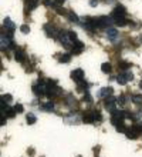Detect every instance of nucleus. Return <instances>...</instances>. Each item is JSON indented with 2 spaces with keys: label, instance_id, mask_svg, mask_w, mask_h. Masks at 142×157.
<instances>
[{
  "label": "nucleus",
  "instance_id": "nucleus-1",
  "mask_svg": "<svg viewBox=\"0 0 142 157\" xmlns=\"http://www.w3.org/2000/svg\"><path fill=\"white\" fill-rule=\"evenodd\" d=\"M125 16H127V9L122 4H118L111 13V17H125Z\"/></svg>",
  "mask_w": 142,
  "mask_h": 157
},
{
  "label": "nucleus",
  "instance_id": "nucleus-2",
  "mask_svg": "<svg viewBox=\"0 0 142 157\" xmlns=\"http://www.w3.org/2000/svg\"><path fill=\"white\" fill-rule=\"evenodd\" d=\"M58 39H60V42L63 43V46H66V47H68V46L71 45V39H70V36H68V32H60Z\"/></svg>",
  "mask_w": 142,
  "mask_h": 157
},
{
  "label": "nucleus",
  "instance_id": "nucleus-3",
  "mask_svg": "<svg viewBox=\"0 0 142 157\" xmlns=\"http://www.w3.org/2000/svg\"><path fill=\"white\" fill-rule=\"evenodd\" d=\"M71 78H73L76 83L83 81V78H84V71H83L81 69H77V70H74V71L71 73Z\"/></svg>",
  "mask_w": 142,
  "mask_h": 157
},
{
  "label": "nucleus",
  "instance_id": "nucleus-4",
  "mask_svg": "<svg viewBox=\"0 0 142 157\" xmlns=\"http://www.w3.org/2000/svg\"><path fill=\"white\" fill-rule=\"evenodd\" d=\"M115 103H117V100H115L114 97H105V103H104V106H105V109H107V110H109V112L112 113L114 110H115Z\"/></svg>",
  "mask_w": 142,
  "mask_h": 157
},
{
  "label": "nucleus",
  "instance_id": "nucleus-5",
  "mask_svg": "<svg viewBox=\"0 0 142 157\" xmlns=\"http://www.w3.org/2000/svg\"><path fill=\"white\" fill-rule=\"evenodd\" d=\"M98 29H104V27H108L109 24L112 23V17H107V16H102V17H99L98 19Z\"/></svg>",
  "mask_w": 142,
  "mask_h": 157
},
{
  "label": "nucleus",
  "instance_id": "nucleus-6",
  "mask_svg": "<svg viewBox=\"0 0 142 157\" xmlns=\"http://www.w3.org/2000/svg\"><path fill=\"white\" fill-rule=\"evenodd\" d=\"M33 91L36 96H43V94H45V86L44 84H34L33 86Z\"/></svg>",
  "mask_w": 142,
  "mask_h": 157
},
{
  "label": "nucleus",
  "instance_id": "nucleus-7",
  "mask_svg": "<svg viewBox=\"0 0 142 157\" xmlns=\"http://www.w3.org/2000/svg\"><path fill=\"white\" fill-rule=\"evenodd\" d=\"M44 30H45V33H47L48 37H55V34H57V29H55L54 26H51V24H45Z\"/></svg>",
  "mask_w": 142,
  "mask_h": 157
},
{
  "label": "nucleus",
  "instance_id": "nucleus-8",
  "mask_svg": "<svg viewBox=\"0 0 142 157\" xmlns=\"http://www.w3.org/2000/svg\"><path fill=\"white\" fill-rule=\"evenodd\" d=\"M83 122H84V123H94L95 119H94L92 112H84V114H83Z\"/></svg>",
  "mask_w": 142,
  "mask_h": 157
},
{
  "label": "nucleus",
  "instance_id": "nucleus-9",
  "mask_svg": "<svg viewBox=\"0 0 142 157\" xmlns=\"http://www.w3.org/2000/svg\"><path fill=\"white\" fill-rule=\"evenodd\" d=\"M24 57H26L24 52L20 50V49H16V52H14V59H16L17 62H20V63H24Z\"/></svg>",
  "mask_w": 142,
  "mask_h": 157
},
{
  "label": "nucleus",
  "instance_id": "nucleus-10",
  "mask_svg": "<svg viewBox=\"0 0 142 157\" xmlns=\"http://www.w3.org/2000/svg\"><path fill=\"white\" fill-rule=\"evenodd\" d=\"M84 50V45L81 43V42H76L74 46H73V53L74 54H78V53H81Z\"/></svg>",
  "mask_w": 142,
  "mask_h": 157
},
{
  "label": "nucleus",
  "instance_id": "nucleus-11",
  "mask_svg": "<svg viewBox=\"0 0 142 157\" xmlns=\"http://www.w3.org/2000/svg\"><path fill=\"white\" fill-rule=\"evenodd\" d=\"M117 36H118V32H117L115 29H111V27L107 29V37H108L109 40H115Z\"/></svg>",
  "mask_w": 142,
  "mask_h": 157
},
{
  "label": "nucleus",
  "instance_id": "nucleus-12",
  "mask_svg": "<svg viewBox=\"0 0 142 157\" xmlns=\"http://www.w3.org/2000/svg\"><path fill=\"white\" fill-rule=\"evenodd\" d=\"M112 20L115 22V24H117V26H121V27L128 24V20H127L125 17H112Z\"/></svg>",
  "mask_w": 142,
  "mask_h": 157
},
{
  "label": "nucleus",
  "instance_id": "nucleus-13",
  "mask_svg": "<svg viewBox=\"0 0 142 157\" xmlns=\"http://www.w3.org/2000/svg\"><path fill=\"white\" fill-rule=\"evenodd\" d=\"M112 91H114L112 87H104V89H101V91H99V96H101V97H108V96L112 94Z\"/></svg>",
  "mask_w": 142,
  "mask_h": 157
},
{
  "label": "nucleus",
  "instance_id": "nucleus-14",
  "mask_svg": "<svg viewBox=\"0 0 142 157\" xmlns=\"http://www.w3.org/2000/svg\"><path fill=\"white\" fill-rule=\"evenodd\" d=\"M77 84H78V86H77V90H78V91H85V93H87L88 91V84H87V81H85V80H83V81H80V83H77Z\"/></svg>",
  "mask_w": 142,
  "mask_h": 157
},
{
  "label": "nucleus",
  "instance_id": "nucleus-15",
  "mask_svg": "<svg viewBox=\"0 0 142 157\" xmlns=\"http://www.w3.org/2000/svg\"><path fill=\"white\" fill-rule=\"evenodd\" d=\"M67 17H68V20H70L71 23H78V20H80V19H78V16H77L74 11H68Z\"/></svg>",
  "mask_w": 142,
  "mask_h": 157
},
{
  "label": "nucleus",
  "instance_id": "nucleus-16",
  "mask_svg": "<svg viewBox=\"0 0 142 157\" xmlns=\"http://www.w3.org/2000/svg\"><path fill=\"white\" fill-rule=\"evenodd\" d=\"M117 81H118V84H121V86H124V84H127V81H128V78H127V76H125V73H122V74H120V76L117 77Z\"/></svg>",
  "mask_w": 142,
  "mask_h": 157
},
{
  "label": "nucleus",
  "instance_id": "nucleus-17",
  "mask_svg": "<svg viewBox=\"0 0 142 157\" xmlns=\"http://www.w3.org/2000/svg\"><path fill=\"white\" fill-rule=\"evenodd\" d=\"M26 120H27V123L29 124H34L36 122H37V117L34 116L33 113H29V114H27V117H26Z\"/></svg>",
  "mask_w": 142,
  "mask_h": 157
},
{
  "label": "nucleus",
  "instance_id": "nucleus-18",
  "mask_svg": "<svg viewBox=\"0 0 142 157\" xmlns=\"http://www.w3.org/2000/svg\"><path fill=\"white\" fill-rule=\"evenodd\" d=\"M3 24H4V26H6L9 30H11V32L14 30V24L11 23V20L9 19V17H6V19H4V23H3Z\"/></svg>",
  "mask_w": 142,
  "mask_h": 157
},
{
  "label": "nucleus",
  "instance_id": "nucleus-19",
  "mask_svg": "<svg viewBox=\"0 0 142 157\" xmlns=\"http://www.w3.org/2000/svg\"><path fill=\"white\" fill-rule=\"evenodd\" d=\"M71 60V54L70 53H64V54H61V57H60V62L61 63H68Z\"/></svg>",
  "mask_w": 142,
  "mask_h": 157
},
{
  "label": "nucleus",
  "instance_id": "nucleus-20",
  "mask_svg": "<svg viewBox=\"0 0 142 157\" xmlns=\"http://www.w3.org/2000/svg\"><path fill=\"white\" fill-rule=\"evenodd\" d=\"M101 70H102V73H111L112 67H111V64H109V63H102Z\"/></svg>",
  "mask_w": 142,
  "mask_h": 157
},
{
  "label": "nucleus",
  "instance_id": "nucleus-21",
  "mask_svg": "<svg viewBox=\"0 0 142 157\" xmlns=\"http://www.w3.org/2000/svg\"><path fill=\"white\" fill-rule=\"evenodd\" d=\"M41 107H43L44 110H48V112H51V110L54 109V103H53V101H48V103H45V104H43Z\"/></svg>",
  "mask_w": 142,
  "mask_h": 157
},
{
  "label": "nucleus",
  "instance_id": "nucleus-22",
  "mask_svg": "<svg viewBox=\"0 0 142 157\" xmlns=\"http://www.w3.org/2000/svg\"><path fill=\"white\" fill-rule=\"evenodd\" d=\"M132 101H134L135 104H141L142 103V94H135V96H132Z\"/></svg>",
  "mask_w": 142,
  "mask_h": 157
},
{
  "label": "nucleus",
  "instance_id": "nucleus-23",
  "mask_svg": "<svg viewBox=\"0 0 142 157\" xmlns=\"http://www.w3.org/2000/svg\"><path fill=\"white\" fill-rule=\"evenodd\" d=\"M138 136H139V134H136V133H135L134 130H127V137H128V139H132V140H135V139H136Z\"/></svg>",
  "mask_w": 142,
  "mask_h": 157
},
{
  "label": "nucleus",
  "instance_id": "nucleus-24",
  "mask_svg": "<svg viewBox=\"0 0 142 157\" xmlns=\"http://www.w3.org/2000/svg\"><path fill=\"white\" fill-rule=\"evenodd\" d=\"M118 66H120L122 70H128V69L131 67V63H128V62H121V63H118Z\"/></svg>",
  "mask_w": 142,
  "mask_h": 157
},
{
  "label": "nucleus",
  "instance_id": "nucleus-25",
  "mask_svg": "<svg viewBox=\"0 0 142 157\" xmlns=\"http://www.w3.org/2000/svg\"><path fill=\"white\" fill-rule=\"evenodd\" d=\"M115 129H117L118 132H125V133H127V129H125V126H124V122H120V123L115 126Z\"/></svg>",
  "mask_w": 142,
  "mask_h": 157
},
{
  "label": "nucleus",
  "instance_id": "nucleus-26",
  "mask_svg": "<svg viewBox=\"0 0 142 157\" xmlns=\"http://www.w3.org/2000/svg\"><path fill=\"white\" fill-rule=\"evenodd\" d=\"M54 7H55V11H57L58 14H68L64 7H60V6H54Z\"/></svg>",
  "mask_w": 142,
  "mask_h": 157
},
{
  "label": "nucleus",
  "instance_id": "nucleus-27",
  "mask_svg": "<svg viewBox=\"0 0 142 157\" xmlns=\"http://www.w3.org/2000/svg\"><path fill=\"white\" fill-rule=\"evenodd\" d=\"M92 114H94V119H95V120H98V122H101V120H102V116H101V113H99L98 110H94V112H92Z\"/></svg>",
  "mask_w": 142,
  "mask_h": 157
},
{
  "label": "nucleus",
  "instance_id": "nucleus-28",
  "mask_svg": "<svg viewBox=\"0 0 142 157\" xmlns=\"http://www.w3.org/2000/svg\"><path fill=\"white\" fill-rule=\"evenodd\" d=\"M20 32H22V33H24V34H27L29 32H30V27H29L27 24H23L22 27H20Z\"/></svg>",
  "mask_w": 142,
  "mask_h": 157
},
{
  "label": "nucleus",
  "instance_id": "nucleus-29",
  "mask_svg": "<svg viewBox=\"0 0 142 157\" xmlns=\"http://www.w3.org/2000/svg\"><path fill=\"white\" fill-rule=\"evenodd\" d=\"M83 100L85 101V103H92V97L90 96V93H88V91L84 94V99H83Z\"/></svg>",
  "mask_w": 142,
  "mask_h": 157
},
{
  "label": "nucleus",
  "instance_id": "nucleus-30",
  "mask_svg": "<svg viewBox=\"0 0 142 157\" xmlns=\"http://www.w3.org/2000/svg\"><path fill=\"white\" fill-rule=\"evenodd\" d=\"M13 109L16 110V113H23V112H24V107H23L22 104H16Z\"/></svg>",
  "mask_w": 142,
  "mask_h": 157
},
{
  "label": "nucleus",
  "instance_id": "nucleus-31",
  "mask_svg": "<svg viewBox=\"0 0 142 157\" xmlns=\"http://www.w3.org/2000/svg\"><path fill=\"white\" fill-rule=\"evenodd\" d=\"M7 117H14V114H16V110L14 109H7V113H4Z\"/></svg>",
  "mask_w": 142,
  "mask_h": 157
},
{
  "label": "nucleus",
  "instance_id": "nucleus-32",
  "mask_svg": "<svg viewBox=\"0 0 142 157\" xmlns=\"http://www.w3.org/2000/svg\"><path fill=\"white\" fill-rule=\"evenodd\" d=\"M68 36H70L71 42H77V33L76 32H68Z\"/></svg>",
  "mask_w": 142,
  "mask_h": 157
},
{
  "label": "nucleus",
  "instance_id": "nucleus-33",
  "mask_svg": "<svg viewBox=\"0 0 142 157\" xmlns=\"http://www.w3.org/2000/svg\"><path fill=\"white\" fill-rule=\"evenodd\" d=\"M117 103H120V104H125V96H124V94H121L120 97L117 99Z\"/></svg>",
  "mask_w": 142,
  "mask_h": 157
},
{
  "label": "nucleus",
  "instance_id": "nucleus-34",
  "mask_svg": "<svg viewBox=\"0 0 142 157\" xmlns=\"http://www.w3.org/2000/svg\"><path fill=\"white\" fill-rule=\"evenodd\" d=\"M36 7H37V1H36V0H30L29 9H36Z\"/></svg>",
  "mask_w": 142,
  "mask_h": 157
},
{
  "label": "nucleus",
  "instance_id": "nucleus-35",
  "mask_svg": "<svg viewBox=\"0 0 142 157\" xmlns=\"http://www.w3.org/2000/svg\"><path fill=\"white\" fill-rule=\"evenodd\" d=\"M90 4H91L92 7H95V6L98 4V0H90Z\"/></svg>",
  "mask_w": 142,
  "mask_h": 157
},
{
  "label": "nucleus",
  "instance_id": "nucleus-36",
  "mask_svg": "<svg viewBox=\"0 0 142 157\" xmlns=\"http://www.w3.org/2000/svg\"><path fill=\"white\" fill-rule=\"evenodd\" d=\"M66 0H55L54 1V6H60V4H63Z\"/></svg>",
  "mask_w": 142,
  "mask_h": 157
},
{
  "label": "nucleus",
  "instance_id": "nucleus-37",
  "mask_svg": "<svg viewBox=\"0 0 142 157\" xmlns=\"http://www.w3.org/2000/svg\"><path fill=\"white\" fill-rule=\"evenodd\" d=\"M125 76H127V78H128V81L134 78V76H132V73H129V71H128V73H125Z\"/></svg>",
  "mask_w": 142,
  "mask_h": 157
},
{
  "label": "nucleus",
  "instance_id": "nucleus-38",
  "mask_svg": "<svg viewBox=\"0 0 142 157\" xmlns=\"http://www.w3.org/2000/svg\"><path fill=\"white\" fill-rule=\"evenodd\" d=\"M1 99H4V100H9V101H10V100H11V96H10V94H4V96H3Z\"/></svg>",
  "mask_w": 142,
  "mask_h": 157
},
{
  "label": "nucleus",
  "instance_id": "nucleus-39",
  "mask_svg": "<svg viewBox=\"0 0 142 157\" xmlns=\"http://www.w3.org/2000/svg\"><path fill=\"white\" fill-rule=\"evenodd\" d=\"M4 124H6V120H4V116H3L1 117V126H4Z\"/></svg>",
  "mask_w": 142,
  "mask_h": 157
},
{
  "label": "nucleus",
  "instance_id": "nucleus-40",
  "mask_svg": "<svg viewBox=\"0 0 142 157\" xmlns=\"http://www.w3.org/2000/svg\"><path fill=\"white\" fill-rule=\"evenodd\" d=\"M139 87H141V89H142V80H141V81H139Z\"/></svg>",
  "mask_w": 142,
  "mask_h": 157
},
{
  "label": "nucleus",
  "instance_id": "nucleus-41",
  "mask_svg": "<svg viewBox=\"0 0 142 157\" xmlns=\"http://www.w3.org/2000/svg\"><path fill=\"white\" fill-rule=\"evenodd\" d=\"M138 124H139V126H141V129H142V122H141V123H138Z\"/></svg>",
  "mask_w": 142,
  "mask_h": 157
},
{
  "label": "nucleus",
  "instance_id": "nucleus-42",
  "mask_svg": "<svg viewBox=\"0 0 142 157\" xmlns=\"http://www.w3.org/2000/svg\"><path fill=\"white\" fill-rule=\"evenodd\" d=\"M77 157H81V156H77Z\"/></svg>",
  "mask_w": 142,
  "mask_h": 157
}]
</instances>
